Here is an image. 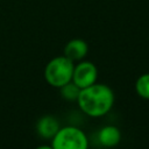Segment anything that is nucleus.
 <instances>
[{
	"mask_svg": "<svg viewBox=\"0 0 149 149\" xmlns=\"http://www.w3.org/2000/svg\"><path fill=\"white\" fill-rule=\"evenodd\" d=\"M98 69L92 62H80L78 65H74L72 81L81 90L94 83H97Z\"/></svg>",
	"mask_w": 149,
	"mask_h": 149,
	"instance_id": "nucleus-4",
	"label": "nucleus"
},
{
	"mask_svg": "<svg viewBox=\"0 0 149 149\" xmlns=\"http://www.w3.org/2000/svg\"><path fill=\"white\" fill-rule=\"evenodd\" d=\"M73 62L65 56H57L52 58L45 66L44 77L49 85L54 87H62L72 80Z\"/></svg>",
	"mask_w": 149,
	"mask_h": 149,
	"instance_id": "nucleus-2",
	"label": "nucleus"
},
{
	"mask_svg": "<svg viewBox=\"0 0 149 149\" xmlns=\"http://www.w3.org/2000/svg\"><path fill=\"white\" fill-rule=\"evenodd\" d=\"M87 137L83 130L73 126L59 128L52 137L51 148L54 149H86Z\"/></svg>",
	"mask_w": 149,
	"mask_h": 149,
	"instance_id": "nucleus-3",
	"label": "nucleus"
},
{
	"mask_svg": "<svg viewBox=\"0 0 149 149\" xmlns=\"http://www.w3.org/2000/svg\"><path fill=\"white\" fill-rule=\"evenodd\" d=\"M98 140L104 147H114L121 140V133L115 126H105L98 134Z\"/></svg>",
	"mask_w": 149,
	"mask_h": 149,
	"instance_id": "nucleus-7",
	"label": "nucleus"
},
{
	"mask_svg": "<svg viewBox=\"0 0 149 149\" xmlns=\"http://www.w3.org/2000/svg\"><path fill=\"white\" fill-rule=\"evenodd\" d=\"M77 102L88 116L100 118L111 111L114 104V93L107 85L94 83L80 90Z\"/></svg>",
	"mask_w": 149,
	"mask_h": 149,
	"instance_id": "nucleus-1",
	"label": "nucleus"
},
{
	"mask_svg": "<svg viewBox=\"0 0 149 149\" xmlns=\"http://www.w3.org/2000/svg\"><path fill=\"white\" fill-rule=\"evenodd\" d=\"M88 52V45L80 38H73L66 43L64 48V56L70 61H81Z\"/></svg>",
	"mask_w": 149,
	"mask_h": 149,
	"instance_id": "nucleus-5",
	"label": "nucleus"
},
{
	"mask_svg": "<svg viewBox=\"0 0 149 149\" xmlns=\"http://www.w3.org/2000/svg\"><path fill=\"white\" fill-rule=\"evenodd\" d=\"M37 133L43 139H51L56 135V133L59 129V123L56 118L51 115L42 116L37 122Z\"/></svg>",
	"mask_w": 149,
	"mask_h": 149,
	"instance_id": "nucleus-6",
	"label": "nucleus"
},
{
	"mask_svg": "<svg viewBox=\"0 0 149 149\" xmlns=\"http://www.w3.org/2000/svg\"><path fill=\"white\" fill-rule=\"evenodd\" d=\"M135 90L141 98L149 99V73H143L137 78Z\"/></svg>",
	"mask_w": 149,
	"mask_h": 149,
	"instance_id": "nucleus-8",
	"label": "nucleus"
},
{
	"mask_svg": "<svg viewBox=\"0 0 149 149\" xmlns=\"http://www.w3.org/2000/svg\"><path fill=\"white\" fill-rule=\"evenodd\" d=\"M59 88H61V93H62L63 98L66 99V100H71V101L77 100V99H78V95H79V93H80V88H79L72 80L69 81L68 84L63 85V86L59 87Z\"/></svg>",
	"mask_w": 149,
	"mask_h": 149,
	"instance_id": "nucleus-9",
	"label": "nucleus"
}]
</instances>
